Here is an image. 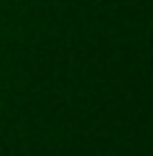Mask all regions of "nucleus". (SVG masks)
I'll list each match as a JSON object with an SVG mask.
<instances>
[{"label":"nucleus","mask_w":153,"mask_h":156,"mask_svg":"<svg viewBox=\"0 0 153 156\" xmlns=\"http://www.w3.org/2000/svg\"><path fill=\"white\" fill-rule=\"evenodd\" d=\"M0 115H3V100H0Z\"/></svg>","instance_id":"f257e3e1"}]
</instances>
